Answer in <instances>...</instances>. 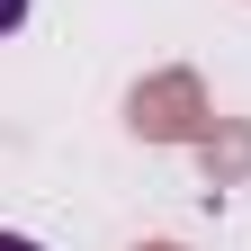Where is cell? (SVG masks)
Wrapping results in <instances>:
<instances>
[{
	"label": "cell",
	"mask_w": 251,
	"mask_h": 251,
	"mask_svg": "<svg viewBox=\"0 0 251 251\" xmlns=\"http://www.w3.org/2000/svg\"><path fill=\"white\" fill-rule=\"evenodd\" d=\"M0 251H36V242H27V233H9V242H0Z\"/></svg>",
	"instance_id": "1"
}]
</instances>
